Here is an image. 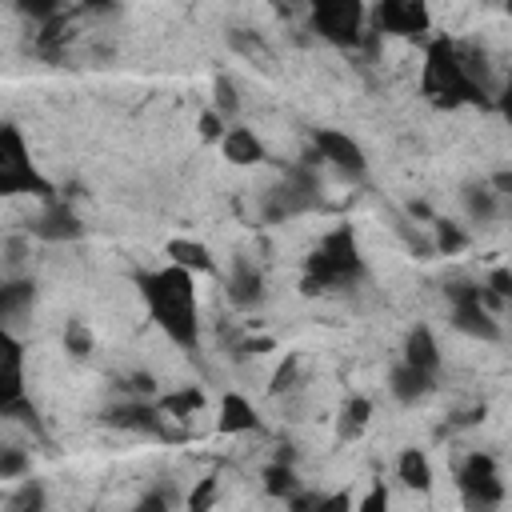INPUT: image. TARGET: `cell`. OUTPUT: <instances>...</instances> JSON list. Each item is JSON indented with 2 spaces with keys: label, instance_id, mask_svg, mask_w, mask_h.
<instances>
[{
  "label": "cell",
  "instance_id": "cell-29",
  "mask_svg": "<svg viewBox=\"0 0 512 512\" xmlns=\"http://www.w3.org/2000/svg\"><path fill=\"white\" fill-rule=\"evenodd\" d=\"M12 508H20V512H40V508H44V488H40V480H24L20 492L12 496Z\"/></svg>",
  "mask_w": 512,
  "mask_h": 512
},
{
  "label": "cell",
  "instance_id": "cell-5",
  "mask_svg": "<svg viewBox=\"0 0 512 512\" xmlns=\"http://www.w3.org/2000/svg\"><path fill=\"white\" fill-rule=\"evenodd\" d=\"M312 32L328 44L352 48L364 32V0H308Z\"/></svg>",
  "mask_w": 512,
  "mask_h": 512
},
{
  "label": "cell",
  "instance_id": "cell-37",
  "mask_svg": "<svg viewBox=\"0 0 512 512\" xmlns=\"http://www.w3.org/2000/svg\"><path fill=\"white\" fill-rule=\"evenodd\" d=\"M384 504H388V492H384V484H376V488L364 496V504H360V508H364V512H376V508H384Z\"/></svg>",
  "mask_w": 512,
  "mask_h": 512
},
{
  "label": "cell",
  "instance_id": "cell-17",
  "mask_svg": "<svg viewBox=\"0 0 512 512\" xmlns=\"http://www.w3.org/2000/svg\"><path fill=\"white\" fill-rule=\"evenodd\" d=\"M220 148H224V160H232V164H256V160H264V144L256 140V132L240 128V124L224 132Z\"/></svg>",
  "mask_w": 512,
  "mask_h": 512
},
{
  "label": "cell",
  "instance_id": "cell-21",
  "mask_svg": "<svg viewBox=\"0 0 512 512\" xmlns=\"http://www.w3.org/2000/svg\"><path fill=\"white\" fill-rule=\"evenodd\" d=\"M460 200H464V212H468L476 224H488V220L496 216V188H492V184H464Z\"/></svg>",
  "mask_w": 512,
  "mask_h": 512
},
{
  "label": "cell",
  "instance_id": "cell-42",
  "mask_svg": "<svg viewBox=\"0 0 512 512\" xmlns=\"http://www.w3.org/2000/svg\"><path fill=\"white\" fill-rule=\"evenodd\" d=\"M288 4H304V0H288Z\"/></svg>",
  "mask_w": 512,
  "mask_h": 512
},
{
  "label": "cell",
  "instance_id": "cell-2",
  "mask_svg": "<svg viewBox=\"0 0 512 512\" xmlns=\"http://www.w3.org/2000/svg\"><path fill=\"white\" fill-rule=\"evenodd\" d=\"M424 96L432 104H488V92H484V80L472 72V64L460 56V48L440 36L428 44V56H424V80H420Z\"/></svg>",
  "mask_w": 512,
  "mask_h": 512
},
{
  "label": "cell",
  "instance_id": "cell-18",
  "mask_svg": "<svg viewBox=\"0 0 512 512\" xmlns=\"http://www.w3.org/2000/svg\"><path fill=\"white\" fill-rule=\"evenodd\" d=\"M164 252H168L172 264H180V268H188V272H216L212 252H208L200 240H168Z\"/></svg>",
  "mask_w": 512,
  "mask_h": 512
},
{
  "label": "cell",
  "instance_id": "cell-16",
  "mask_svg": "<svg viewBox=\"0 0 512 512\" xmlns=\"http://www.w3.org/2000/svg\"><path fill=\"white\" fill-rule=\"evenodd\" d=\"M256 424H260V420H256V408H252L240 392H228V396L220 400V420H216L220 432H228V436H232V432H252Z\"/></svg>",
  "mask_w": 512,
  "mask_h": 512
},
{
  "label": "cell",
  "instance_id": "cell-3",
  "mask_svg": "<svg viewBox=\"0 0 512 512\" xmlns=\"http://www.w3.org/2000/svg\"><path fill=\"white\" fill-rule=\"evenodd\" d=\"M364 276V260L356 252V236L348 224L332 228L320 248L304 260V280H300V292L304 296H316V292H332V288H348Z\"/></svg>",
  "mask_w": 512,
  "mask_h": 512
},
{
  "label": "cell",
  "instance_id": "cell-33",
  "mask_svg": "<svg viewBox=\"0 0 512 512\" xmlns=\"http://www.w3.org/2000/svg\"><path fill=\"white\" fill-rule=\"evenodd\" d=\"M212 496H216V476H208V480H200V488L188 496V508L192 512H204L208 504H212Z\"/></svg>",
  "mask_w": 512,
  "mask_h": 512
},
{
  "label": "cell",
  "instance_id": "cell-43",
  "mask_svg": "<svg viewBox=\"0 0 512 512\" xmlns=\"http://www.w3.org/2000/svg\"><path fill=\"white\" fill-rule=\"evenodd\" d=\"M508 12H512V0H508Z\"/></svg>",
  "mask_w": 512,
  "mask_h": 512
},
{
  "label": "cell",
  "instance_id": "cell-38",
  "mask_svg": "<svg viewBox=\"0 0 512 512\" xmlns=\"http://www.w3.org/2000/svg\"><path fill=\"white\" fill-rule=\"evenodd\" d=\"M496 108H500V116L512 124V76H508V84H504V92H500V100H496Z\"/></svg>",
  "mask_w": 512,
  "mask_h": 512
},
{
  "label": "cell",
  "instance_id": "cell-35",
  "mask_svg": "<svg viewBox=\"0 0 512 512\" xmlns=\"http://www.w3.org/2000/svg\"><path fill=\"white\" fill-rule=\"evenodd\" d=\"M488 288H492L496 296H504V300H512V268H496V272L488 276Z\"/></svg>",
  "mask_w": 512,
  "mask_h": 512
},
{
  "label": "cell",
  "instance_id": "cell-25",
  "mask_svg": "<svg viewBox=\"0 0 512 512\" xmlns=\"http://www.w3.org/2000/svg\"><path fill=\"white\" fill-rule=\"evenodd\" d=\"M212 100H216V112H220L224 120H232V116H236V108H240L236 84H232L228 76H216V80H212Z\"/></svg>",
  "mask_w": 512,
  "mask_h": 512
},
{
  "label": "cell",
  "instance_id": "cell-39",
  "mask_svg": "<svg viewBox=\"0 0 512 512\" xmlns=\"http://www.w3.org/2000/svg\"><path fill=\"white\" fill-rule=\"evenodd\" d=\"M120 0H80V12H112Z\"/></svg>",
  "mask_w": 512,
  "mask_h": 512
},
{
  "label": "cell",
  "instance_id": "cell-12",
  "mask_svg": "<svg viewBox=\"0 0 512 512\" xmlns=\"http://www.w3.org/2000/svg\"><path fill=\"white\" fill-rule=\"evenodd\" d=\"M104 420H108L112 428H132V432H152V436H160L164 412H160V404L124 400V404H112V408L104 412Z\"/></svg>",
  "mask_w": 512,
  "mask_h": 512
},
{
  "label": "cell",
  "instance_id": "cell-14",
  "mask_svg": "<svg viewBox=\"0 0 512 512\" xmlns=\"http://www.w3.org/2000/svg\"><path fill=\"white\" fill-rule=\"evenodd\" d=\"M432 376H436V372H424V368L400 360V364L392 368V376H388V388H392V396H396L400 404H416V400H424V396L432 392Z\"/></svg>",
  "mask_w": 512,
  "mask_h": 512
},
{
  "label": "cell",
  "instance_id": "cell-20",
  "mask_svg": "<svg viewBox=\"0 0 512 512\" xmlns=\"http://www.w3.org/2000/svg\"><path fill=\"white\" fill-rule=\"evenodd\" d=\"M368 416H372V404H368L364 396H348L344 408H340V416H336V436H340V440H356V436L364 432Z\"/></svg>",
  "mask_w": 512,
  "mask_h": 512
},
{
  "label": "cell",
  "instance_id": "cell-24",
  "mask_svg": "<svg viewBox=\"0 0 512 512\" xmlns=\"http://www.w3.org/2000/svg\"><path fill=\"white\" fill-rule=\"evenodd\" d=\"M264 492L288 500V496L296 492V472H292V464H284V460L268 464V468H264Z\"/></svg>",
  "mask_w": 512,
  "mask_h": 512
},
{
  "label": "cell",
  "instance_id": "cell-9",
  "mask_svg": "<svg viewBox=\"0 0 512 512\" xmlns=\"http://www.w3.org/2000/svg\"><path fill=\"white\" fill-rule=\"evenodd\" d=\"M312 148L320 152L324 164H332V168L344 172V176H364V168H368L360 144H356L352 136L336 132V128H316V132H312Z\"/></svg>",
  "mask_w": 512,
  "mask_h": 512
},
{
  "label": "cell",
  "instance_id": "cell-28",
  "mask_svg": "<svg viewBox=\"0 0 512 512\" xmlns=\"http://www.w3.org/2000/svg\"><path fill=\"white\" fill-rule=\"evenodd\" d=\"M232 48H236V52H244L248 60H260V64H268V60H272V56H268V48H264V40H260L256 32H244V28H240V32H232Z\"/></svg>",
  "mask_w": 512,
  "mask_h": 512
},
{
  "label": "cell",
  "instance_id": "cell-19",
  "mask_svg": "<svg viewBox=\"0 0 512 512\" xmlns=\"http://www.w3.org/2000/svg\"><path fill=\"white\" fill-rule=\"evenodd\" d=\"M396 472H400V480H404L408 488H416V492H428V488H432V464H428V456H424L420 448H404L400 460H396Z\"/></svg>",
  "mask_w": 512,
  "mask_h": 512
},
{
  "label": "cell",
  "instance_id": "cell-13",
  "mask_svg": "<svg viewBox=\"0 0 512 512\" xmlns=\"http://www.w3.org/2000/svg\"><path fill=\"white\" fill-rule=\"evenodd\" d=\"M80 232H84L80 216L60 200H48V208L32 220V236H40V240H76Z\"/></svg>",
  "mask_w": 512,
  "mask_h": 512
},
{
  "label": "cell",
  "instance_id": "cell-11",
  "mask_svg": "<svg viewBox=\"0 0 512 512\" xmlns=\"http://www.w3.org/2000/svg\"><path fill=\"white\" fill-rule=\"evenodd\" d=\"M228 300L236 304V308H256L260 300H264V276H260V268L252 264V260H244V256H236L232 260V272H228Z\"/></svg>",
  "mask_w": 512,
  "mask_h": 512
},
{
  "label": "cell",
  "instance_id": "cell-15",
  "mask_svg": "<svg viewBox=\"0 0 512 512\" xmlns=\"http://www.w3.org/2000/svg\"><path fill=\"white\" fill-rule=\"evenodd\" d=\"M404 360L424 368V372H436L440 368V348H436V336L428 324H416L408 336H404Z\"/></svg>",
  "mask_w": 512,
  "mask_h": 512
},
{
  "label": "cell",
  "instance_id": "cell-8",
  "mask_svg": "<svg viewBox=\"0 0 512 512\" xmlns=\"http://www.w3.org/2000/svg\"><path fill=\"white\" fill-rule=\"evenodd\" d=\"M428 24H432L428 0H376V32L424 36Z\"/></svg>",
  "mask_w": 512,
  "mask_h": 512
},
{
  "label": "cell",
  "instance_id": "cell-36",
  "mask_svg": "<svg viewBox=\"0 0 512 512\" xmlns=\"http://www.w3.org/2000/svg\"><path fill=\"white\" fill-rule=\"evenodd\" d=\"M128 392H132V396H152V392H156V384H152V376L136 372V376L128 380Z\"/></svg>",
  "mask_w": 512,
  "mask_h": 512
},
{
  "label": "cell",
  "instance_id": "cell-23",
  "mask_svg": "<svg viewBox=\"0 0 512 512\" xmlns=\"http://www.w3.org/2000/svg\"><path fill=\"white\" fill-rule=\"evenodd\" d=\"M32 296H36V284H32V280H8V284L0 288V316L12 320L16 312H24V308L32 304Z\"/></svg>",
  "mask_w": 512,
  "mask_h": 512
},
{
  "label": "cell",
  "instance_id": "cell-6",
  "mask_svg": "<svg viewBox=\"0 0 512 512\" xmlns=\"http://www.w3.org/2000/svg\"><path fill=\"white\" fill-rule=\"evenodd\" d=\"M444 292H448V300H452V328H456V332L476 336V340H500V324L492 320V308H484L480 284L456 280V284H448Z\"/></svg>",
  "mask_w": 512,
  "mask_h": 512
},
{
  "label": "cell",
  "instance_id": "cell-22",
  "mask_svg": "<svg viewBox=\"0 0 512 512\" xmlns=\"http://www.w3.org/2000/svg\"><path fill=\"white\" fill-rule=\"evenodd\" d=\"M204 408V392L200 388H180V392H164L160 396V412L164 416H172V420H188L192 412H200Z\"/></svg>",
  "mask_w": 512,
  "mask_h": 512
},
{
  "label": "cell",
  "instance_id": "cell-4",
  "mask_svg": "<svg viewBox=\"0 0 512 512\" xmlns=\"http://www.w3.org/2000/svg\"><path fill=\"white\" fill-rule=\"evenodd\" d=\"M0 192H4V196L32 192V196L52 200V184L32 168L28 148H24V136H20L16 124H4V128H0Z\"/></svg>",
  "mask_w": 512,
  "mask_h": 512
},
{
  "label": "cell",
  "instance_id": "cell-26",
  "mask_svg": "<svg viewBox=\"0 0 512 512\" xmlns=\"http://www.w3.org/2000/svg\"><path fill=\"white\" fill-rule=\"evenodd\" d=\"M432 224H436V252L452 256V252H460V248L468 244V236H464L452 220H432Z\"/></svg>",
  "mask_w": 512,
  "mask_h": 512
},
{
  "label": "cell",
  "instance_id": "cell-34",
  "mask_svg": "<svg viewBox=\"0 0 512 512\" xmlns=\"http://www.w3.org/2000/svg\"><path fill=\"white\" fill-rule=\"evenodd\" d=\"M200 136H204V140H224V116H220L216 108L200 116Z\"/></svg>",
  "mask_w": 512,
  "mask_h": 512
},
{
  "label": "cell",
  "instance_id": "cell-10",
  "mask_svg": "<svg viewBox=\"0 0 512 512\" xmlns=\"http://www.w3.org/2000/svg\"><path fill=\"white\" fill-rule=\"evenodd\" d=\"M24 396V348L12 328L0 332V404Z\"/></svg>",
  "mask_w": 512,
  "mask_h": 512
},
{
  "label": "cell",
  "instance_id": "cell-27",
  "mask_svg": "<svg viewBox=\"0 0 512 512\" xmlns=\"http://www.w3.org/2000/svg\"><path fill=\"white\" fill-rule=\"evenodd\" d=\"M296 376H300V356H284L280 360V368L272 372V384H268V392L272 396H280V392H288V388H296Z\"/></svg>",
  "mask_w": 512,
  "mask_h": 512
},
{
  "label": "cell",
  "instance_id": "cell-7",
  "mask_svg": "<svg viewBox=\"0 0 512 512\" xmlns=\"http://www.w3.org/2000/svg\"><path fill=\"white\" fill-rule=\"evenodd\" d=\"M456 484H460L468 508H492V504L504 500V484H500V476H496V460L484 456V452H472V456L460 464Z\"/></svg>",
  "mask_w": 512,
  "mask_h": 512
},
{
  "label": "cell",
  "instance_id": "cell-30",
  "mask_svg": "<svg viewBox=\"0 0 512 512\" xmlns=\"http://www.w3.org/2000/svg\"><path fill=\"white\" fill-rule=\"evenodd\" d=\"M64 348H68L72 356H88V348H92V336H88V328H84L80 320H72V324L64 328Z\"/></svg>",
  "mask_w": 512,
  "mask_h": 512
},
{
  "label": "cell",
  "instance_id": "cell-1",
  "mask_svg": "<svg viewBox=\"0 0 512 512\" xmlns=\"http://www.w3.org/2000/svg\"><path fill=\"white\" fill-rule=\"evenodd\" d=\"M140 292H144V304H148L152 320L168 332V340L180 344V348H196L200 320H196V284H192V272L180 268V264L160 268V272H144L140 276Z\"/></svg>",
  "mask_w": 512,
  "mask_h": 512
},
{
  "label": "cell",
  "instance_id": "cell-41",
  "mask_svg": "<svg viewBox=\"0 0 512 512\" xmlns=\"http://www.w3.org/2000/svg\"><path fill=\"white\" fill-rule=\"evenodd\" d=\"M492 188L504 192V196H512V172H496V176H492Z\"/></svg>",
  "mask_w": 512,
  "mask_h": 512
},
{
  "label": "cell",
  "instance_id": "cell-40",
  "mask_svg": "<svg viewBox=\"0 0 512 512\" xmlns=\"http://www.w3.org/2000/svg\"><path fill=\"white\" fill-rule=\"evenodd\" d=\"M408 216H412V220H432V208H428L424 200H412V204H408Z\"/></svg>",
  "mask_w": 512,
  "mask_h": 512
},
{
  "label": "cell",
  "instance_id": "cell-31",
  "mask_svg": "<svg viewBox=\"0 0 512 512\" xmlns=\"http://www.w3.org/2000/svg\"><path fill=\"white\" fill-rule=\"evenodd\" d=\"M20 472H28V456L20 448H4L0 452V480H12Z\"/></svg>",
  "mask_w": 512,
  "mask_h": 512
},
{
  "label": "cell",
  "instance_id": "cell-32",
  "mask_svg": "<svg viewBox=\"0 0 512 512\" xmlns=\"http://www.w3.org/2000/svg\"><path fill=\"white\" fill-rule=\"evenodd\" d=\"M16 8H20L24 16H36V20H52V16H56V8H60V0H16Z\"/></svg>",
  "mask_w": 512,
  "mask_h": 512
}]
</instances>
